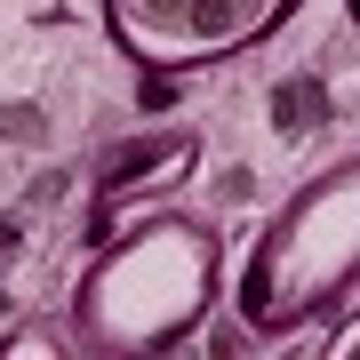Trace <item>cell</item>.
Segmentation results:
<instances>
[{
	"label": "cell",
	"instance_id": "cell-1",
	"mask_svg": "<svg viewBox=\"0 0 360 360\" xmlns=\"http://www.w3.org/2000/svg\"><path fill=\"white\" fill-rule=\"evenodd\" d=\"M312 112H321V104H312V80H296V89L281 96V120H312Z\"/></svg>",
	"mask_w": 360,
	"mask_h": 360
}]
</instances>
